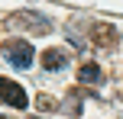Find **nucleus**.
Here are the masks:
<instances>
[{
    "label": "nucleus",
    "mask_w": 123,
    "mask_h": 119,
    "mask_svg": "<svg viewBox=\"0 0 123 119\" xmlns=\"http://www.w3.org/2000/svg\"><path fill=\"white\" fill-rule=\"evenodd\" d=\"M6 26L10 29H29V32H52V19L36 10H16L6 19Z\"/></svg>",
    "instance_id": "1"
},
{
    "label": "nucleus",
    "mask_w": 123,
    "mask_h": 119,
    "mask_svg": "<svg viewBox=\"0 0 123 119\" xmlns=\"http://www.w3.org/2000/svg\"><path fill=\"white\" fill-rule=\"evenodd\" d=\"M3 58L13 64V68H29L32 58H36V52H32V45H29V42L10 39V42H3Z\"/></svg>",
    "instance_id": "2"
},
{
    "label": "nucleus",
    "mask_w": 123,
    "mask_h": 119,
    "mask_svg": "<svg viewBox=\"0 0 123 119\" xmlns=\"http://www.w3.org/2000/svg\"><path fill=\"white\" fill-rule=\"evenodd\" d=\"M0 103H6V106H13V109H26L29 106V97H26V90L19 87L16 81L0 77Z\"/></svg>",
    "instance_id": "3"
},
{
    "label": "nucleus",
    "mask_w": 123,
    "mask_h": 119,
    "mask_svg": "<svg viewBox=\"0 0 123 119\" xmlns=\"http://www.w3.org/2000/svg\"><path fill=\"white\" fill-rule=\"evenodd\" d=\"M39 61H42L45 71H65L68 64H71V55H68L65 48H45L42 55H39Z\"/></svg>",
    "instance_id": "4"
},
{
    "label": "nucleus",
    "mask_w": 123,
    "mask_h": 119,
    "mask_svg": "<svg viewBox=\"0 0 123 119\" xmlns=\"http://www.w3.org/2000/svg\"><path fill=\"white\" fill-rule=\"evenodd\" d=\"M91 39H94V45H100V48H110L113 42H120V32H117V26L94 23L91 26Z\"/></svg>",
    "instance_id": "5"
},
{
    "label": "nucleus",
    "mask_w": 123,
    "mask_h": 119,
    "mask_svg": "<svg viewBox=\"0 0 123 119\" xmlns=\"http://www.w3.org/2000/svg\"><path fill=\"white\" fill-rule=\"evenodd\" d=\"M78 81H81V84H100L104 74H100V68H97L94 61H84V64L78 68Z\"/></svg>",
    "instance_id": "6"
}]
</instances>
